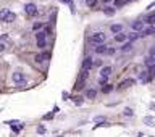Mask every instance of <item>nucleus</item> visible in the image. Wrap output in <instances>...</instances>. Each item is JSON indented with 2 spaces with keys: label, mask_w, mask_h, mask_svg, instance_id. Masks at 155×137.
<instances>
[{
  "label": "nucleus",
  "mask_w": 155,
  "mask_h": 137,
  "mask_svg": "<svg viewBox=\"0 0 155 137\" xmlns=\"http://www.w3.org/2000/svg\"><path fill=\"white\" fill-rule=\"evenodd\" d=\"M90 42L92 44H103L105 42V32H94L92 36H90Z\"/></svg>",
  "instance_id": "obj_1"
},
{
  "label": "nucleus",
  "mask_w": 155,
  "mask_h": 137,
  "mask_svg": "<svg viewBox=\"0 0 155 137\" xmlns=\"http://www.w3.org/2000/svg\"><path fill=\"white\" fill-rule=\"evenodd\" d=\"M12 79H13V82H15V84H24V82H26V76L23 74V73H20V71H15V73H13Z\"/></svg>",
  "instance_id": "obj_2"
},
{
  "label": "nucleus",
  "mask_w": 155,
  "mask_h": 137,
  "mask_svg": "<svg viewBox=\"0 0 155 137\" xmlns=\"http://www.w3.org/2000/svg\"><path fill=\"white\" fill-rule=\"evenodd\" d=\"M36 40H37V45H39V47L41 48H44L45 47V32H37L36 34Z\"/></svg>",
  "instance_id": "obj_3"
},
{
  "label": "nucleus",
  "mask_w": 155,
  "mask_h": 137,
  "mask_svg": "<svg viewBox=\"0 0 155 137\" xmlns=\"http://www.w3.org/2000/svg\"><path fill=\"white\" fill-rule=\"evenodd\" d=\"M50 58V53H41V55H36V58H34V61H36L37 64L44 63V61H47Z\"/></svg>",
  "instance_id": "obj_4"
},
{
  "label": "nucleus",
  "mask_w": 155,
  "mask_h": 137,
  "mask_svg": "<svg viewBox=\"0 0 155 137\" xmlns=\"http://www.w3.org/2000/svg\"><path fill=\"white\" fill-rule=\"evenodd\" d=\"M155 32V26H152V28H144L142 31H139V37H147V36H152Z\"/></svg>",
  "instance_id": "obj_5"
},
{
  "label": "nucleus",
  "mask_w": 155,
  "mask_h": 137,
  "mask_svg": "<svg viewBox=\"0 0 155 137\" xmlns=\"http://www.w3.org/2000/svg\"><path fill=\"white\" fill-rule=\"evenodd\" d=\"M144 28H145V24H144V20H142V21L137 20V21H134V23H133V31H136V32L142 31Z\"/></svg>",
  "instance_id": "obj_6"
},
{
  "label": "nucleus",
  "mask_w": 155,
  "mask_h": 137,
  "mask_svg": "<svg viewBox=\"0 0 155 137\" xmlns=\"http://www.w3.org/2000/svg\"><path fill=\"white\" fill-rule=\"evenodd\" d=\"M24 12L28 13V15L33 16V15H36V13H37V7H36L34 3H28V5L24 7Z\"/></svg>",
  "instance_id": "obj_7"
},
{
  "label": "nucleus",
  "mask_w": 155,
  "mask_h": 137,
  "mask_svg": "<svg viewBox=\"0 0 155 137\" xmlns=\"http://www.w3.org/2000/svg\"><path fill=\"white\" fill-rule=\"evenodd\" d=\"M144 23L150 24V26H154L155 24V13H150V15H147L145 18H144Z\"/></svg>",
  "instance_id": "obj_8"
},
{
  "label": "nucleus",
  "mask_w": 155,
  "mask_h": 137,
  "mask_svg": "<svg viewBox=\"0 0 155 137\" xmlns=\"http://www.w3.org/2000/svg\"><path fill=\"white\" fill-rule=\"evenodd\" d=\"M92 63H94V61H92V58H90V56H87L86 60L82 61V69H90V68H92Z\"/></svg>",
  "instance_id": "obj_9"
},
{
  "label": "nucleus",
  "mask_w": 155,
  "mask_h": 137,
  "mask_svg": "<svg viewBox=\"0 0 155 137\" xmlns=\"http://www.w3.org/2000/svg\"><path fill=\"white\" fill-rule=\"evenodd\" d=\"M126 39H128L126 34H123V32H116V34H115V40H116V42H124Z\"/></svg>",
  "instance_id": "obj_10"
},
{
  "label": "nucleus",
  "mask_w": 155,
  "mask_h": 137,
  "mask_svg": "<svg viewBox=\"0 0 155 137\" xmlns=\"http://www.w3.org/2000/svg\"><path fill=\"white\" fill-rule=\"evenodd\" d=\"M133 84H134V81H133V79H126V81H123L118 87L120 89H126V87H129V85H133Z\"/></svg>",
  "instance_id": "obj_11"
},
{
  "label": "nucleus",
  "mask_w": 155,
  "mask_h": 137,
  "mask_svg": "<svg viewBox=\"0 0 155 137\" xmlns=\"http://www.w3.org/2000/svg\"><path fill=\"white\" fill-rule=\"evenodd\" d=\"M139 79H141V82H149V81H152L150 76H149V73H141V74H139Z\"/></svg>",
  "instance_id": "obj_12"
},
{
  "label": "nucleus",
  "mask_w": 155,
  "mask_h": 137,
  "mask_svg": "<svg viewBox=\"0 0 155 137\" xmlns=\"http://www.w3.org/2000/svg\"><path fill=\"white\" fill-rule=\"evenodd\" d=\"M111 74V68L110 66H103L102 69H100V76H110Z\"/></svg>",
  "instance_id": "obj_13"
},
{
  "label": "nucleus",
  "mask_w": 155,
  "mask_h": 137,
  "mask_svg": "<svg viewBox=\"0 0 155 137\" xmlns=\"http://www.w3.org/2000/svg\"><path fill=\"white\" fill-rule=\"evenodd\" d=\"M10 10H7V8H3V10H0V21H7V16H8Z\"/></svg>",
  "instance_id": "obj_14"
},
{
  "label": "nucleus",
  "mask_w": 155,
  "mask_h": 137,
  "mask_svg": "<svg viewBox=\"0 0 155 137\" xmlns=\"http://www.w3.org/2000/svg\"><path fill=\"white\" fill-rule=\"evenodd\" d=\"M95 52L99 53V55H102V53L107 52V47L103 44H97V48H95Z\"/></svg>",
  "instance_id": "obj_15"
},
{
  "label": "nucleus",
  "mask_w": 155,
  "mask_h": 137,
  "mask_svg": "<svg viewBox=\"0 0 155 137\" xmlns=\"http://www.w3.org/2000/svg\"><path fill=\"white\" fill-rule=\"evenodd\" d=\"M111 32H113V34H116V32H121V29H123V26L121 24H111Z\"/></svg>",
  "instance_id": "obj_16"
},
{
  "label": "nucleus",
  "mask_w": 155,
  "mask_h": 137,
  "mask_svg": "<svg viewBox=\"0 0 155 137\" xmlns=\"http://www.w3.org/2000/svg\"><path fill=\"white\" fill-rule=\"evenodd\" d=\"M103 13H105L107 16H113V15H115V8H111V7H105V8H103Z\"/></svg>",
  "instance_id": "obj_17"
},
{
  "label": "nucleus",
  "mask_w": 155,
  "mask_h": 137,
  "mask_svg": "<svg viewBox=\"0 0 155 137\" xmlns=\"http://www.w3.org/2000/svg\"><path fill=\"white\" fill-rule=\"evenodd\" d=\"M87 76H89V69H82L81 74H79V81H86Z\"/></svg>",
  "instance_id": "obj_18"
},
{
  "label": "nucleus",
  "mask_w": 155,
  "mask_h": 137,
  "mask_svg": "<svg viewBox=\"0 0 155 137\" xmlns=\"http://www.w3.org/2000/svg\"><path fill=\"white\" fill-rule=\"evenodd\" d=\"M149 76H150V79H154V77H155V63L149 64Z\"/></svg>",
  "instance_id": "obj_19"
},
{
  "label": "nucleus",
  "mask_w": 155,
  "mask_h": 137,
  "mask_svg": "<svg viewBox=\"0 0 155 137\" xmlns=\"http://www.w3.org/2000/svg\"><path fill=\"white\" fill-rule=\"evenodd\" d=\"M95 95H97V92H95L94 89H89V90L86 92V97H87V98H95Z\"/></svg>",
  "instance_id": "obj_20"
},
{
  "label": "nucleus",
  "mask_w": 155,
  "mask_h": 137,
  "mask_svg": "<svg viewBox=\"0 0 155 137\" xmlns=\"http://www.w3.org/2000/svg\"><path fill=\"white\" fill-rule=\"evenodd\" d=\"M111 90H113V85L103 84V87H102V92H103V94H108V92H111Z\"/></svg>",
  "instance_id": "obj_21"
},
{
  "label": "nucleus",
  "mask_w": 155,
  "mask_h": 137,
  "mask_svg": "<svg viewBox=\"0 0 155 137\" xmlns=\"http://www.w3.org/2000/svg\"><path fill=\"white\" fill-rule=\"evenodd\" d=\"M128 39H129V42H133V40H136V39H139V34L137 32H131L129 36H126Z\"/></svg>",
  "instance_id": "obj_22"
},
{
  "label": "nucleus",
  "mask_w": 155,
  "mask_h": 137,
  "mask_svg": "<svg viewBox=\"0 0 155 137\" xmlns=\"http://www.w3.org/2000/svg\"><path fill=\"white\" fill-rule=\"evenodd\" d=\"M84 82H86V81H79V79H78L76 85H74V90H81V89H82V85H84Z\"/></svg>",
  "instance_id": "obj_23"
},
{
  "label": "nucleus",
  "mask_w": 155,
  "mask_h": 137,
  "mask_svg": "<svg viewBox=\"0 0 155 137\" xmlns=\"http://www.w3.org/2000/svg\"><path fill=\"white\" fill-rule=\"evenodd\" d=\"M15 18H16V16H15V13L10 12L8 16H7V23H13V21H15Z\"/></svg>",
  "instance_id": "obj_24"
},
{
  "label": "nucleus",
  "mask_w": 155,
  "mask_h": 137,
  "mask_svg": "<svg viewBox=\"0 0 155 137\" xmlns=\"http://www.w3.org/2000/svg\"><path fill=\"white\" fill-rule=\"evenodd\" d=\"M86 5L90 7V8H94L95 5H97V0H86Z\"/></svg>",
  "instance_id": "obj_25"
},
{
  "label": "nucleus",
  "mask_w": 155,
  "mask_h": 137,
  "mask_svg": "<svg viewBox=\"0 0 155 137\" xmlns=\"http://www.w3.org/2000/svg\"><path fill=\"white\" fill-rule=\"evenodd\" d=\"M73 102H74V105H78V106H79V105H82V97H74Z\"/></svg>",
  "instance_id": "obj_26"
},
{
  "label": "nucleus",
  "mask_w": 155,
  "mask_h": 137,
  "mask_svg": "<svg viewBox=\"0 0 155 137\" xmlns=\"http://www.w3.org/2000/svg\"><path fill=\"white\" fill-rule=\"evenodd\" d=\"M131 48H133V45H131V42H129V44H124V45H123L121 50H123V52H129Z\"/></svg>",
  "instance_id": "obj_27"
},
{
  "label": "nucleus",
  "mask_w": 155,
  "mask_h": 137,
  "mask_svg": "<svg viewBox=\"0 0 155 137\" xmlns=\"http://www.w3.org/2000/svg\"><path fill=\"white\" fill-rule=\"evenodd\" d=\"M107 81H108V76H102L100 79H99V84L103 85V84H107Z\"/></svg>",
  "instance_id": "obj_28"
},
{
  "label": "nucleus",
  "mask_w": 155,
  "mask_h": 137,
  "mask_svg": "<svg viewBox=\"0 0 155 137\" xmlns=\"http://www.w3.org/2000/svg\"><path fill=\"white\" fill-rule=\"evenodd\" d=\"M45 132H47V131H45V128H44V126H37V134H45Z\"/></svg>",
  "instance_id": "obj_29"
},
{
  "label": "nucleus",
  "mask_w": 155,
  "mask_h": 137,
  "mask_svg": "<svg viewBox=\"0 0 155 137\" xmlns=\"http://www.w3.org/2000/svg\"><path fill=\"white\" fill-rule=\"evenodd\" d=\"M133 113L134 111H133L131 108H124V116H133Z\"/></svg>",
  "instance_id": "obj_30"
},
{
  "label": "nucleus",
  "mask_w": 155,
  "mask_h": 137,
  "mask_svg": "<svg viewBox=\"0 0 155 137\" xmlns=\"http://www.w3.org/2000/svg\"><path fill=\"white\" fill-rule=\"evenodd\" d=\"M33 29H34V31H41V29H42V23H36L33 26Z\"/></svg>",
  "instance_id": "obj_31"
},
{
  "label": "nucleus",
  "mask_w": 155,
  "mask_h": 137,
  "mask_svg": "<svg viewBox=\"0 0 155 137\" xmlns=\"http://www.w3.org/2000/svg\"><path fill=\"white\" fill-rule=\"evenodd\" d=\"M154 63H155L154 56H149V58H147V60H145V64H147V66H149V64H154Z\"/></svg>",
  "instance_id": "obj_32"
},
{
  "label": "nucleus",
  "mask_w": 155,
  "mask_h": 137,
  "mask_svg": "<svg viewBox=\"0 0 155 137\" xmlns=\"http://www.w3.org/2000/svg\"><path fill=\"white\" fill-rule=\"evenodd\" d=\"M128 0H115V5H118V7H121V5H124Z\"/></svg>",
  "instance_id": "obj_33"
},
{
  "label": "nucleus",
  "mask_w": 155,
  "mask_h": 137,
  "mask_svg": "<svg viewBox=\"0 0 155 137\" xmlns=\"http://www.w3.org/2000/svg\"><path fill=\"white\" fill-rule=\"evenodd\" d=\"M20 129H21V126L18 128V126H13L12 124V131H13V132H20Z\"/></svg>",
  "instance_id": "obj_34"
},
{
  "label": "nucleus",
  "mask_w": 155,
  "mask_h": 137,
  "mask_svg": "<svg viewBox=\"0 0 155 137\" xmlns=\"http://www.w3.org/2000/svg\"><path fill=\"white\" fill-rule=\"evenodd\" d=\"M107 55H113V53H115V48H107Z\"/></svg>",
  "instance_id": "obj_35"
},
{
  "label": "nucleus",
  "mask_w": 155,
  "mask_h": 137,
  "mask_svg": "<svg viewBox=\"0 0 155 137\" xmlns=\"http://www.w3.org/2000/svg\"><path fill=\"white\" fill-rule=\"evenodd\" d=\"M52 118H53V113H47L44 116V119H52Z\"/></svg>",
  "instance_id": "obj_36"
},
{
  "label": "nucleus",
  "mask_w": 155,
  "mask_h": 137,
  "mask_svg": "<svg viewBox=\"0 0 155 137\" xmlns=\"http://www.w3.org/2000/svg\"><path fill=\"white\" fill-rule=\"evenodd\" d=\"M150 56H154V58H155V45L150 48Z\"/></svg>",
  "instance_id": "obj_37"
},
{
  "label": "nucleus",
  "mask_w": 155,
  "mask_h": 137,
  "mask_svg": "<svg viewBox=\"0 0 155 137\" xmlns=\"http://www.w3.org/2000/svg\"><path fill=\"white\" fill-rule=\"evenodd\" d=\"M3 50H5V45H3V44H0V53L3 52Z\"/></svg>",
  "instance_id": "obj_38"
},
{
  "label": "nucleus",
  "mask_w": 155,
  "mask_h": 137,
  "mask_svg": "<svg viewBox=\"0 0 155 137\" xmlns=\"http://www.w3.org/2000/svg\"><path fill=\"white\" fill-rule=\"evenodd\" d=\"M61 3H69V2H71V0H60Z\"/></svg>",
  "instance_id": "obj_39"
},
{
  "label": "nucleus",
  "mask_w": 155,
  "mask_h": 137,
  "mask_svg": "<svg viewBox=\"0 0 155 137\" xmlns=\"http://www.w3.org/2000/svg\"><path fill=\"white\" fill-rule=\"evenodd\" d=\"M102 2H103V3H110L111 0H102Z\"/></svg>",
  "instance_id": "obj_40"
}]
</instances>
